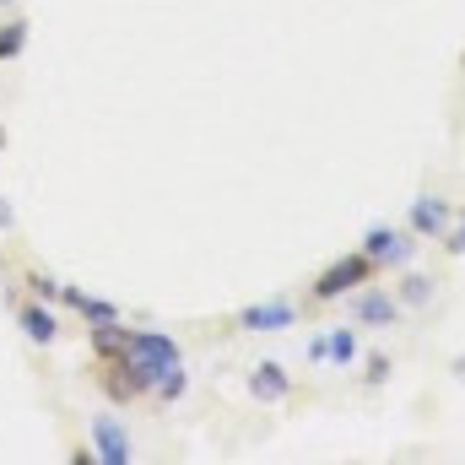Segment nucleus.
<instances>
[{
	"label": "nucleus",
	"instance_id": "f257e3e1",
	"mask_svg": "<svg viewBox=\"0 0 465 465\" xmlns=\"http://www.w3.org/2000/svg\"><path fill=\"white\" fill-rule=\"evenodd\" d=\"M109 362H119V368L130 373L135 395H152L173 368H184V351H179L173 336H163V331H124V347H119V357H109Z\"/></svg>",
	"mask_w": 465,
	"mask_h": 465
},
{
	"label": "nucleus",
	"instance_id": "f03ea898",
	"mask_svg": "<svg viewBox=\"0 0 465 465\" xmlns=\"http://www.w3.org/2000/svg\"><path fill=\"white\" fill-rule=\"evenodd\" d=\"M362 282H373V260L357 249V254H347V260H336L325 276H314V303H331V298H341V292L362 287Z\"/></svg>",
	"mask_w": 465,
	"mask_h": 465
},
{
	"label": "nucleus",
	"instance_id": "7ed1b4c3",
	"mask_svg": "<svg viewBox=\"0 0 465 465\" xmlns=\"http://www.w3.org/2000/svg\"><path fill=\"white\" fill-rule=\"evenodd\" d=\"M16 331H22L33 347H54L65 325H60V314L49 309V298H33V303H22V309H16Z\"/></svg>",
	"mask_w": 465,
	"mask_h": 465
},
{
	"label": "nucleus",
	"instance_id": "20e7f679",
	"mask_svg": "<svg viewBox=\"0 0 465 465\" xmlns=\"http://www.w3.org/2000/svg\"><path fill=\"white\" fill-rule=\"evenodd\" d=\"M362 254L373 260V271H395V265H406V260H411V238H406V232H395V228H368Z\"/></svg>",
	"mask_w": 465,
	"mask_h": 465
},
{
	"label": "nucleus",
	"instance_id": "39448f33",
	"mask_svg": "<svg viewBox=\"0 0 465 465\" xmlns=\"http://www.w3.org/2000/svg\"><path fill=\"white\" fill-rule=\"evenodd\" d=\"M54 303L71 309V314H82L93 331H98V325H119V303H104V298H93V292H82V287H71V282H60Z\"/></svg>",
	"mask_w": 465,
	"mask_h": 465
},
{
	"label": "nucleus",
	"instance_id": "423d86ee",
	"mask_svg": "<svg viewBox=\"0 0 465 465\" xmlns=\"http://www.w3.org/2000/svg\"><path fill=\"white\" fill-rule=\"evenodd\" d=\"M287 325H298V309H292L287 298H276V303H249V309L238 314V331H249V336H271V331H287Z\"/></svg>",
	"mask_w": 465,
	"mask_h": 465
},
{
	"label": "nucleus",
	"instance_id": "0eeeda50",
	"mask_svg": "<svg viewBox=\"0 0 465 465\" xmlns=\"http://www.w3.org/2000/svg\"><path fill=\"white\" fill-rule=\"evenodd\" d=\"M249 395H254V401H265V406H276V401H287V395H292V373H287L276 357H260V362L249 368Z\"/></svg>",
	"mask_w": 465,
	"mask_h": 465
},
{
	"label": "nucleus",
	"instance_id": "6e6552de",
	"mask_svg": "<svg viewBox=\"0 0 465 465\" xmlns=\"http://www.w3.org/2000/svg\"><path fill=\"white\" fill-rule=\"evenodd\" d=\"M93 444H98L93 455H98L104 465H130V455H135V450H130L124 422H114L109 411H104V417H93Z\"/></svg>",
	"mask_w": 465,
	"mask_h": 465
},
{
	"label": "nucleus",
	"instance_id": "1a4fd4ad",
	"mask_svg": "<svg viewBox=\"0 0 465 465\" xmlns=\"http://www.w3.org/2000/svg\"><path fill=\"white\" fill-rule=\"evenodd\" d=\"M411 232L417 238H444L450 232V201L444 195H417L411 201Z\"/></svg>",
	"mask_w": 465,
	"mask_h": 465
},
{
	"label": "nucleus",
	"instance_id": "9d476101",
	"mask_svg": "<svg viewBox=\"0 0 465 465\" xmlns=\"http://www.w3.org/2000/svg\"><path fill=\"white\" fill-rule=\"evenodd\" d=\"M351 314H357V325H373V331H384V325H395V320H401V314H395V298H390V292H379V287H373V292H362V298L351 303Z\"/></svg>",
	"mask_w": 465,
	"mask_h": 465
},
{
	"label": "nucleus",
	"instance_id": "9b49d317",
	"mask_svg": "<svg viewBox=\"0 0 465 465\" xmlns=\"http://www.w3.org/2000/svg\"><path fill=\"white\" fill-rule=\"evenodd\" d=\"M320 341H325V362H336V368H351V362H357V331H351V325L325 331Z\"/></svg>",
	"mask_w": 465,
	"mask_h": 465
},
{
	"label": "nucleus",
	"instance_id": "f8f14e48",
	"mask_svg": "<svg viewBox=\"0 0 465 465\" xmlns=\"http://www.w3.org/2000/svg\"><path fill=\"white\" fill-rule=\"evenodd\" d=\"M22 49H27V16H22V11H11V16L0 22V65H5V60H16Z\"/></svg>",
	"mask_w": 465,
	"mask_h": 465
},
{
	"label": "nucleus",
	"instance_id": "ddd939ff",
	"mask_svg": "<svg viewBox=\"0 0 465 465\" xmlns=\"http://www.w3.org/2000/svg\"><path fill=\"white\" fill-rule=\"evenodd\" d=\"M184 384H190V373H184V368H173V373H168V379H163V384H157V390H152V395H157V401H163V406H173V401H179V395H184Z\"/></svg>",
	"mask_w": 465,
	"mask_h": 465
},
{
	"label": "nucleus",
	"instance_id": "4468645a",
	"mask_svg": "<svg viewBox=\"0 0 465 465\" xmlns=\"http://www.w3.org/2000/svg\"><path fill=\"white\" fill-rule=\"evenodd\" d=\"M401 298H406V303H428V298H433V282H428V276H406V282H401Z\"/></svg>",
	"mask_w": 465,
	"mask_h": 465
},
{
	"label": "nucleus",
	"instance_id": "2eb2a0df",
	"mask_svg": "<svg viewBox=\"0 0 465 465\" xmlns=\"http://www.w3.org/2000/svg\"><path fill=\"white\" fill-rule=\"evenodd\" d=\"M27 287H33L38 298H54V292H60V282H49L44 271H27Z\"/></svg>",
	"mask_w": 465,
	"mask_h": 465
},
{
	"label": "nucleus",
	"instance_id": "dca6fc26",
	"mask_svg": "<svg viewBox=\"0 0 465 465\" xmlns=\"http://www.w3.org/2000/svg\"><path fill=\"white\" fill-rule=\"evenodd\" d=\"M384 379H390V362H384V357H373V362H368V384H384Z\"/></svg>",
	"mask_w": 465,
	"mask_h": 465
},
{
	"label": "nucleus",
	"instance_id": "f3484780",
	"mask_svg": "<svg viewBox=\"0 0 465 465\" xmlns=\"http://www.w3.org/2000/svg\"><path fill=\"white\" fill-rule=\"evenodd\" d=\"M444 243H450V254H465V217H460L455 232H444Z\"/></svg>",
	"mask_w": 465,
	"mask_h": 465
},
{
	"label": "nucleus",
	"instance_id": "a211bd4d",
	"mask_svg": "<svg viewBox=\"0 0 465 465\" xmlns=\"http://www.w3.org/2000/svg\"><path fill=\"white\" fill-rule=\"evenodd\" d=\"M11 228V206H5V201H0V232Z\"/></svg>",
	"mask_w": 465,
	"mask_h": 465
},
{
	"label": "nucleus",
	"instance_id": "6ab92c4d",
	"mask_svg": "<svg viewBox=\"0 0 465 465\" xmlns=\"http://www.w3.org/2000/svg\"><path fill=\"white\" fill-rule=\"evenodd\" d=\"M11 5H16V0H0V11H11Z\"/></svg>",
	"mask_w": 465,
	"mask_h": 465
}]
</instances>
